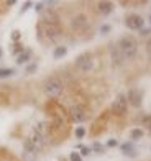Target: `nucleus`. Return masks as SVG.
<instances>
[{
  "label": "nucleus",
  "instance_id": "a211bd4d",
  "mask_svg": "<svg viewBox=\"0 0 151 161\" xmlns=\"http://www.w3.org/2000/svg\"><path fill=\"white\" fill-rule=\"evenodd\" d=\"M69 161H82L81 153H76V151H73V153L69 155Z\"/></svg>",
  "mask_w": 151,
  "mask_h": 161
},
{
  "label": "nucleus",
  "instance_id": "f8f14e48",
  "mask_svg": "<svg viewBox=\"0 0 151 161\" xmlns=\"http://www.w3.org/2000/svg\"><path fill=\"white\" fill-rule=\"evenodd\" d=\"M110 56H112V63H113V66H120L121 63L125 61V59H123V56H121V53L117 49V46L112 48V51H110Z\"/></svg>",
  "mask_w": 151,
  "mask_h": 161
},
{
  "label": "nucleus",
  "instance_id": "b1692460",
  "mask_svg": "<svg viewBox=\"0 0 151 161\" xmlns=\"http://www.w3.org/2000/svg\"><path fill=\"white\" fill-rule=\"evenodd\" d=\"M90 153V148H87V146H81V156L84 155V156H87Z\"/></svg>",
  "mask_w": 151,
  "mask_h": 161
},
{
  "label": "nucleus",
  "instance_id": "a878e982",
  "mask_svg": "<svg viewBox=\"0 0 151 161\" xmlns=\"http://www.w3.org/2000/svg\"><path fill=\"white\" fill-rule=\"evenodd\" d=\"M107 146H110V148H113V146H117V140H109Z\"/></svg>",
  "mask_w": 151,
  "mask_h": 161
},
{
  "label": "nucleus",
  "instance_id": "20e7f679",
  "mask_svg": "<svg viewBox=\"0 0 151 161\" xmlns=\"http://www.w3.org/2000/svg\"><path fill=\"white\" fill-rule=\"evenodd\" d=\"M71 28H73L77 35H84L90 30V23H89V20L84 13H77V15H74L73 20H71Z\"/></svg>",
  "mask_w": 151,
  "mask_h": 161
},
{
  "label": "nucleus",
  "instance_id": "4be33fe9",
  "mask_svg": "<svg viewBox=\"0 0 151 161\" xmlns=\"http://www.w3.org/2000/svg\"><path fill=\"white\" fill-rule=\"evenodd\" d=\"M35 71H36V64H30L26 68V74H33Z\"/></svg>",
  "mask_w": 151,
  "mask_h": 161
},
{
  "label": "nucleus",
  "instance_id": "cd10ccee",
  "mask_svg": "<svg viewBox=\"0 0 151 161\" xmlns=\"http://www.w3.org/2000/svg\"><path fill=\"white\" fill-rule=\"evenodd\" d=\"M109 30H110V26H107V25H104L102 28H100V31H102V33H107Z\"/></svg>",
  "mask_w": 151,
  "mask_h": 161
},
{
  "label": "nucleus",
  "instance_id": "7c9ffc66",
  "mask_svg": "<svg viewBox=\"0 0 151 161\" xmlns=\"http://www.w3.org/2000/svg\"><path fill=\"white\" fill-rule=\"evenodd\" d=\"M149 25H151V17H149Z\"/></svg>",
  "mask_w": 151,
  "mask_h": 161
},
{
  "label": "nucleus",
  "instance_id": "423d86ee",
  "mask_svg": "<svg viewBox=\"0 0 151 161\" xmlns=\"http://www.w3.org/2000/svg\"><path fill=\"white\" fill-rule=\"evenodd\" d=\"M110 112H112L115 117H125L127 112H128V100H127V96H123V94H118L117 99L113 100L112 107H110Z\"/></svg>",
  "mask_w": 151,
  "mask_h": 161
},
{
  "label": "nucleus",
  "instance_id": "6e6552de",
  "mask_svg": "<svg viewBox=\"0 0 151 161\" xmlns=\"http://www.w3.org/2000/svg\"><path fill=\"white\" fill-rule=\"evenodd\" d=\"M125 25L128 30H143L145 20H143V17L136 15V13H128L125 17Z\"/></svg>",
  "mask_w": 151,
  "mask_h": 161
},
{
  "label": "nucleus",
  "instance_id": "f257e3e1",
  "mask_svg": "<svg viewBox=\"0 0 151 161\" xmlns=\"http://www.w3.org/2000/svg\"><path fill=\"white\" fill-rule=\"evenodd\" d=\"M117 49L121 53L125 61H130L138 54V41L132 35H125L117 41Z\"/></svg>",
  "mask_w": 151,
  "mask_h": 161
},
{
  "label": "nucleus",
  "instance_id": "c85d7f7f",
  "mask_svg": "<svg viewBox=\"0 0 151 161\" xmlns=\"http://www.w3.org/2000/svg\"><path fill=\"white\" fill-rule=\"evenodd\" d=\"M28 7H31V2H26V3L23 5V8H21V12H25V10L28 8Z\"/></svg>",
  "mask_w": 151,
  "mask_h": 161
},
{
  "label": "nucleus",
  "instance_id": "9d476101",
  "mask_svg": "<svg viewBox=\"0 0 151 161\" xmlns=\"http://www.w3.org/2000/svg\"><path fill=\"white\" fill-rule=\"evenodd\" d=\"M109 115H110V112H104V114L94 122L92 130H90V133L94 135V136H95V135H100V133L105 130V125H107V122H109Z\"/></svg>",
  "mask_w": 151,
  "mask_h": 161
},
{
  "label": "nucleus",
  "instance_id": "4468645a",
  "mask_svg": "<svg viewBox=\"0 0 151 161\" xmlns=\"http://www.w3.org/2000/svg\"><path fill=\"white\" fill-rule=\"evenodd\" d=\"M66 54H67V48H66V46H57V48H54V51H53V56L56 58V59L64 58Z\"/></svg>",
  "mask_w": 151,
  "mask_h": 161
},
{
  "label": "nucleus",
  "instance_id": "2eb2a0df",
  "mask_svg": "<svg viewBox=\"0 0 151 161\" xmlns=\"http://www.w3.org/2000/svg\"><path fill=\"white\" fill-rule=\"evenodd\" d=\"M30 56H31V51H23V53H21V54H18V58H17V63L18 64H25L28 59H30Z\"/></svg>",
  "mask_w": 151,
  "mask_h": 161
},
{
  "label": "nucleus",
  "instance_id": "1a4fd4ad",
  "mask_svg": "<svg viewBox=\"0 0 151 161\" xmlns=\"http://www.w3.org/2000/svg\"><path fill=\"white\" fill-rule=\"evenodd\" d=\"M128 104L133 105V107H141V102H143V91L138 89V87H133V89L128 91V96H127Z\"/></svg>",
  "mask_w": 151,
  "mask_h": 161
},
{
  "label": "nucleus",
  "instance_id": "f03ea898",
  "mask_svg": "<svg viewBox=\"0 0 151 161\" xmlns=\"http://www.w3.org/2000/svg\"><path fill=\"white\" fill-rule=\"evenodd\" d=\"M38 38L40 40L46 38L48 41H57L59 38H62V28L59 23L41 21V23H38Z\"/></svg>",
  "mask_w": 151,
  "mask_h": 161
},
{
  "label": "nucleus",
  "instance_id": "dca6fc26",
  "mask_svg": "<svg viewBox=\"0 0 151 161\" xmlns=\"http://www.w3.org/2000/svg\"><path fill=\"white\" fill-rule=\"evenodd\" d=\"M13 74H15V69H12V68H0V79L10 77Z\"/></svg>",
  "mask_w": 151,
  "mask_h": 161
},
{
  "label": "nucleus",
  "instance_id": "2f4dec72",
  "mask_svg": "<svg viewBox=\"0 0 151 161\" xmlns=\"http://www.w3.org/2000/svg\"><path fill=\"white\" fill-rule=\"evenodd\" d=\"M0 56H2V49H0Z\"/></svg>",
  "mask_w": 151,
  "mask_h": 161
},
{
  "label": "nucleus",
  "instance_id": "c756f323",
  "mask_svg": "<svg viewBox=\"0 0 151 161\" xmlns=\"http://www.w3.org/2000/svg\"><path fill=\"white\" fill-rule=\"evenodd\" d=\"M43 7H45V3H38V5H36V10L41 12V10H43Z\"/></svg>",
  "mask_w": 151,
  "mask_h": 161
},
{
  "label": "nucleus",
  "instance_id": "0eeeda50",
  "mask_svg": "<svg viewBox=\"0 0 151 161\" xmlns=\"http://www.w3.org/2000/svg\"><path fill=\"white\" fill-rule=\"evenodd\" d=\"M69 119L76 122V123H81V122H85L89 119V108L84 107L82 104H77V105H73L69 108Z\"/></svg>",
  "mask_w": 151,
  "mask_h": 161
},
{
  "label": "nucleus",
  "instance_id": "412c9836",
  "mask_svg": "<svg viewBox=\"0 0 151 161\" xmlns=\"http://www.w3.org/2000/svg\"><path fill=\"white\" fill-rule=\"evenodd\" d=\"M92 148H94L95 151H99V153H102V151H104V146L100 145V143H97V142H95L94 145H92Z\"/></svg>",
  "mask_w": 151,
  "mask_h": 161
},
{
  "label": "nucleus",
  "instance_id": "393cba45",
  "mask_svg": "<svg viewBox=\"0 0 151 161\" xmlns=\"http://www.w3.org/2000/svg\"><path fill=\"white\" fill-rule=\"evenodd\" d=\"M140 31H141V35H143V36L151 35V30H149V28H143V30H140Z\"/></svg>",
  "mask_w": 151,
  "mask_h": 161
},
{
  "label": "nucleus",
  "instance_id": "aec40b11",
  "mask_svg": "<svg viewBox=\"0 0 151 161\" xmlns=\"http://www.w3.org/2000/svg\"><path fill=\"white\" fill-rule=\"evenodd\" d=\"M23 53V49H21V45H15L12 48V54H21Z\"/></svg>",
  "mask_w": 151,
  "mask_h": 161
},
{
  "label": "nucleus",
  "instance_id": "7ed1b4c3",
  "mask_svg": "<svg viewBox=\"0 0 151 161\" xmlns=\"http://www.w3.org/2000/svg\"><path fill=\"white\" fill-rule=\"evenodd\" d=\"M43 92L46 94L48 97H59L64 92V82L59 76H49L48 79H45L43 82Z\"/></svg>",
  "mask_w": 151,
  "mask_h": 161
},
{
  "label": "nucleus",
  "instance_id": "39448f33",
  "mask_svg": "<svg viewBox=\"0 0 151 161\" xmlns=\"http://www.w3.org/2000/svg\"><path fill=\"white\" fill-rule=\"evenodd\" d=\"M94 64H95V61H94L92 53H82L76 58V68L81 72H90L94 69Z\"/></svg>",
  "mask_w": 151,
  "mask_h": 161
},
{
  "label": "nucleus",
  "instance_id": "9b49d317",
  "mask_svg": "<svg viewBox=\"0 0 151 161\" xmlns=\"http://www.w3.org/2000/svg\"><path fill=\"white\" fill-rule=\"evenodd\" d=\"M97 10L102 13V15H109L113 10V3L112 2H97Z\"/></svg>",
  "mask_w": 151,
  "mask_h": 161
},
{
  "label": "nucleus",
  "instance_id": "f3484780",
  "mask_svg": "<svg viewBox=\"0 0 151 161\" xmlns=\"http://www.w3.org/2000/svg\"><path fill=\"white\" fill-rule=\"evenodd\" d=\"M143 135H145V131H143L141 128H133L132 133H130L132 140H140V138H143Z\"/></svg>",
  "mask_w": 151,
  "mask_h": 161
},
{
  "label": "nucleus",
  "instance_id": "5701e85b",
  "mask_svg": "<svg viewBox=\"0 0 151 161\" xmlns=\"http://www.w3.org/2000/svg\"><path fill=\"white\" fill-rule=\"evenodd\" d=\"M20 36H21V33H20L18 30H15V31L12 33V40H13V41H18V40H20Z\"/></svg>",
  "mask_w": 151,
  "mask_h": 161
},
{
  "label": "nucleus",
  "instance_id": "6ab92c4d",
  "mask_svg": "<svg viewBox=\"0 0 151 161\" xmlns=\"http://www.w3.org/2000/svg\"><path fill=\"white\" fill-rule=\"evenodd\" d=\"M84 135H85L84 127H77V128H76V136H77V138H84Z\"/></svg>",
  "mask_w": 151,
  "mask_h": 161
},
{
  "label": "nucleus",
  "instance_id": "ddd939ff",
  "mask_svg": "<svg viewBox=\"0 0 151 161\" xmlns=\"http://www.w3.org/2000/svg\"><path fill=\"white\" fill-rule=\"evenodd\" d=\"M121 151H123V155H127V156H136V151H135L133 145L130 142L121 145Z\"/></svg>",
  "mask_w": 151,
  "mask_h": 161
},
{
  "label": "nucleus",
  "instance_id": "bb28decb",
  "mask_svg": "<svg viewBox=\"0 0 151 161\" xmlns=\"http://www.w3.org/2000/svg\"><path fill=\"white\" fill-rule=\"evenodd\" d=\"M146 51H148V53H151V36H149V40L146 41Z\"/></svg>",
  "mask_w": 151,
  "mask_h": 161
}]
</instances>
